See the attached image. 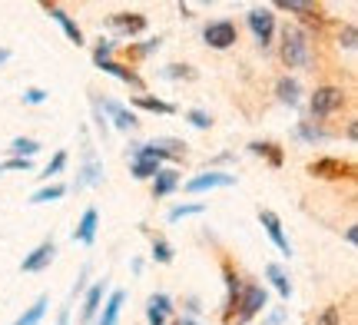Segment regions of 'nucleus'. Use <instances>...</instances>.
I'll return each instance as SVG.
<instances>
[{
  "mask_svg": "<svg viewBox=\"0 0 358 325\" xmlns=\"http://www.w3.org/2000/svg\"><path fill=\"white\" fill-rule=\"evenodd\" d=\"M312 60V43H308V34L299 24H285L282 27V64L292 66V70H302Z\"/></svg>",
  "mask_w": 358,
  "mask_h": 325,
  "instance_id": "obj_1",
  "label": "nucleus"
},
{
  "mask_svg": "<svg viewBox=\"0 0 358 325\" xmlns=\"http://www.w3.org/2000/svg\"><path fill=\"white\" fill-rule=\"evenodd\" d=\"M266 302H268L266 286H256V282L243 286V296H239V302H236L239 315H236L229 325H245V322H252V319H256V315L266 309Z\"/></svg>",
  "mask_w": 358,
  "mask_h": 325,
  "instance_id": "obj_2",
  "label": "nucleus"
},
{
  "mask_svg": "<svg viewBox=\"0 0 358 325\" xmlns=\"http://www.w3.org/2000/svg\"><path fill=\"white\" fill-rule=\"evenodd\" d=\"M342 106H345V90L342 87H319L308 100V113H312V120H329Z\"/></svg>",
  "mask_w": 358,
  "mask_h": 325,
  "instance_id": "obj_3",
  "label": "nucleus"
},
{
  "mask_svg": "<svg viewBox=\"0 0 358 325\" xmlns=\"http://www.w3.org/2000/svg\"><path fill=\"white\" fill-rule=\"evenodd\" d=\"M203 40L206 47H213V50H229V47L239 43V30H236L229 17H222V20H213V24L203 27Z\"/></svg>",
  "mask_w": 358,
  "mask_h": 325,
  "instance_id": "obj_4",
  "label": "nucleus"
},
{
  "mask_svg": "<svg viewBox=\"0 0 358 325\" xmlns=\"http://www.w3.org/2000/svg\"><path fill=\"white\" fill-rule=\"evenodd\" d=\"M245 24L256 34V43L266 50L268 43H272V34H275V10L272 7H252V10L245 13Z\"/></svg>",
  "mask_w": 358,
  "mask_h": 325,
  "instance_id": "obj_5",
  "label": "nucleus"
},
{
  "mask_svg": "<svg viewBox=\"0 0 358 325\" xmlns=\"http://www.w3.org/2000/svg\"><path fill=\"white\" fill-rule=\"evenodd\" d=\"M103 182V163L96 159V150L90 146V140L83 136V166L77 169V182H73V189H87V186H100Z\"/></svg>",
  "mask_w": 358,
  "mask_h": 325,
  "instance_id": "obj_6",
  "label": "nucleus"
},
{
  "mask_svg": "<svg viewBox=\"0 0 358 325\" xmlns=\"http://www.w3.org/2000/svg\"><path fill=\"white\" fill-rule=\"evenodd\" d=\"M308 176H315V180H348V176H355V166L335 157H325L308 163Z\"/></svg>",
  "mask_w": 358,
  "mask_h": 325,
  "instance_id": "obj_7",
  "label": "nucleus"
},
{
  "mask_svg": "<svg viewBox=\"0 0 358 325\" xmlns=\"http://www.w3.org/2000/svg\"><path fill=\"white\" fill-rule=\"evenodd\" d=\"M96 106H100V113H110V120H113V127H116V130L133 133L136 127H140V120H136V113H133L129 106H123L120 100H96Z\"/></svg>",
  "mask_w": 358,
  "mask_h": 325,
  "instance_id": "obj_8",
  "label": "nucleus"
},
{
  "mask_svg": "<svg viewBox=\"0 0 358 325\" xmlns=\"http://www.w3.org/2000/svg\"><path fill=\"white\" fill-rule=\"evenodd\" d=\"M222 186H236V176H232V173H216V169H209V173L192 176L182 189H186V193H209V189H222Z\"/></svg>",
  "mask_w": 358,
  "mask_h": 325,
  "instance_id": "obj_9",
  "label": "nucleus"
},
{
  "mask_svg": "<svg viewBox=\"0 0 358 325\" xmlns=\"http://www.w3.org/2000/svg\"><path fill=\"white\" fill-rule=\"evenodd\" d=\"M259 222L266 226L268 239L275 243V249H279L282 256H292V243H289V236H285V229H282V219L272 212V209H259Z\"/></svg>",
  "mask_w": 358,
  "mask_h": 325,
  "instance_id": "obj_10",
  "label": "nucleus"
},
{
  "mask_svg": "<svg viewBox=\"0 0 358 325\" xmlns=\"http://www.w3.org/2000/svg\"><path fill=\"white\" fill-rule=\"evenodd\" d=\"M53 256H57V246L47 239V243H40L30 256H24V262H20V273H43V269L53 262Z\"/></svg>",
  "mask_w": 358,
  "mask_h": 325,
  "instance_id": "obj_11",
  "label": "nucleus"
},
{
  "mask_svg": "<svg viewBox=\"0 0 358 325\" xmlns=\"http://www.w3.org/2000/svg\"><path fill=\"white\" fill-rule=\"evenodd\" d=\"M222 279H226V292H229V296H226V322H232V312H236V302H239V296H243L245 282H243V275L236 273L229 262L222 266Z\"/></svg>",
  "mask_w": 358,
  "mask_h": 325,
  "instance_id": "obj_12",
  "label": "nucleus"
},
{
  "mask_svg": "<svg viewBox=\"0 0 358 325\" xmlns=\"http://www.w3.org/2000/svg\"><path fill=\"white\" fill-rule=\"evenodd\" d=\"M96 229H100V212H96V209H87V212L80 216L77 229H73V243L93 246V243H96Z\"/></svg>",
  "mask_w": 358,
  "mask_h": 325,
  "instance_id": "obj_13",
  "label": "nucleus"
},
{
  "mask_svg": "<svg viewBox=\"0 0 358 325\" xmlns=\"http://www.w3.org/2000/svg\"><path fill=\"white\" fill-rule=\"evenodd\" d=\"M103 292H106V279H100V282H93V286L87 289V299H83V309H80V322L83 325H90L93 319H96L100 302H103Z\"/></svg>",
  "mask_w": 358,
  "mask_h": 325,
  "instance_id": "obj_14",
  "label": "nucleus"
},
{
  "mask_svg": "<svg viewBox=\"0 0 358 325\" xmlns=\"http://www.w3.org/2000/svg\"><path fill=\"white\" fill-rule=\"evenodd\" d=\"M146 315H150V325H166V319L173 315V299L166 292H156L146 302Z\"/></svg>",
  "mask_w": 358,
  "mask_h": 325,
  "instance_id": "obj_15",
  "label": "nucleus"
},
{
  "mask_svg": "<svg viewBox=\"0 0 358 325\" xmlns=\"http://www.w3.org/2000/svg\"><path fill=\"white\" fill-rule=\"evenodd\" d=\"M43 10L50 13L53 20H57V24H60V30H64L66 34V40H70V43H83V30H80L77 24H73V20H70V13L66 10H60V7H57V3H43Z\"/></svg>",
  "mask_w": 358,
  "mask_h": 325,
  "instance_id": "obj_16",
  "label": "nucleus"
},
{
  "mask_svg": "<svg viewBox=\"0 0 358 325\" xmlns=\"http://www.w3.org/2000/svg\"><path fill=\"white\" fill-rule=\"evenodd\" d=\"M150 146L156 150L159 163L163 159H182V153H186V143L176 140V136H156V140H150Z\"/></svg>",
  "mask_w": 358,
  "mask_h": 325,
  "instance_id": "obj_17",
  "label": "nucleus"
},
{
  "mask_svg": "<svg viewBox=\"0 0 358 325\" xmlns=\"http://www.w3.org/2000/svg\"><path fill=\"white\" fill-rule=\"evenodd\" d=\"M110 24H113L120 34L136 37V34L146 30V17H143V13H113V17H110Z\"/></svg>",
  "mask_w": 358,
  "mask_h": 325,
  "instance_id": "obj_18",
  "label": "nucleus"
},
{
  "mask_svg": "<svg viewBox=\"0 0 358 325\" xmlns=\"http://www.w3.org/2000/svg\"><path fill=\"white\" fill-rule=\"evenodd\" d=\"M100 70H103V73H110V77H116V80H123V83H129L133 90H143V77L136 73V70H129V66L106 60V64H100Z\"/></svg>",
  "mask_w": 358,
  "mask_h": 325,
  "instance_id": "obj_19",
  "label": "nucleus"
},
{
  "mask_svg": "<svg viewBox=\"0 0 358 325\" xmlns=\"http://www.w3.org/2000/svg\"><path fill=\"white\" fill-rule=\"evenodd\" d=\"M123 305H127V292L123 289H116V292H110V299H106V305H103V315L96 325H116V319H120V312H123Z\"/></svg>",
  "mask_w": 358,
  "mask_h": 325,
  "instance_id": "obj_20",
  "label": "nucleus"
},
{
  "mask_svg": "<svg viewBox=\"0 0 358 325\" xmlns=\"http://www.w3.org/2000/svg\"><path fill=\"white\" fill-rule=\"evenodd\" d=\"M266 279L272 282V289L279 292L282 299H289V296H292V282H289V275H285V269H282L279 262H268L266 266Z\"/></svg>",
  "mask_w": 358,
  "mask_h": 325,
  "instance_id": "obj_21",
  "label": "nucleus"
},
{
  "mask_svg": "<svg viewBox=\"0 0 358 325\" xmlns=\"http://www.w3.org/2000/svg\"><path fill=\"white\" fill-rule=\"evenodd\" d=\"M275 96H279L285 106H299V96H302V87L295 77H279L275 83Z\"/></svg>",
  "mask_w": 358,
  "mask_h": 325,
  "instance_id": "obj_22",
  "label": "nucleus"
},
{
  "mask_svg": "<svg viewBox=\"0 0 358 325\" xmlns=\"http://www.w3.org/2000/svg\"><path fill=\"white\" fill-rule=\"evenodd\" d=\"M176 186H179V173H176V169H159V173L153 176V196H156V199L169 196Z\"/></svg>",
  "mask_w": 358,
  "mask_h": 325,
  "instance_id": "obj_23",
  "label": "nucleus"
},
{
  "mask_svg": "<svg viewBox=\"0 0 358 325\" xmlns=\"http://www.w3.org/2000/svg\"><path fill=\"white\" fill-rule=\"evenodd\" d=\"M249 150H252L256 157H266L275 169H279L282 163H285V153H282V146H279V143H268V140H256V143H249Z\"/></svg>",
  "mask_w": 358,
  "mask_h": 325,
  "instance_id": "obj_24",
  "label": "nucleus"
},
{
  "mask_svg": "<svg viewBox=\"0 0 358 325\" xmlns=\"http://www.w3.org/2000/svg\"><path fill=\"white\" fill-rule=\"evenodd\" d=\"M66 196V186L64 182H47V186H40L37 193L30 196V206H43V203H57V199H64Z\"/></svg>",
  "mask_w": 358,
  "mask_h": 325,
  "instance_id": "obj_25",
  "label": "nucleus"
},
{
  "mask_svg": "<svg viewBox=\"0 0 358 325\" xmlns=\"http://www.w3.org/2000/svg\"><path fill=\"white\" fill-rule=\"evenodd\" d=\"M43 150V146L37 143V140H30V136H17V140H10V157H20V159H34Z\"/></svg>",
  "mask_w": 358,
  "mask_h": 325,
  "instance_id": "obj_26",
  "label": "nucleus"
},
{
  "mask_svg": "<svg viewBox=\"0 0 358 325\" xmlns=\"http://www.w3.org/2000/svg\"><path fill=\"white\" fill-rule=\"evenodd\" d=\"M295 140H302V143H325L329 140V133L322 130V127H315V123H299L295 127Z\"/></svg>",
  "mask_w": 358,
  "mask_h": 325,
  "instance_id": "obj_27",
  "label": "nucleus"
},
{
  "mask_svg": "<svg viewBox=\"0 0 358 325\" xmlns=\"http://www.w3.org/2000/svg\"><path fill=\"white\" fill-rule=\"evenodd\" d=\"M47 305H50V299H47V296H40V299L34 302V305H30V309H27V312L20 315V319H17L13 325H40V322H43V312H47Z\"/></svg>",
  "mask_w": 358,
  "mask_h": 325,
  "instance_id": "obj_28",
  "label": "nucleus"
},
{
  "mask_svg": "<svg viewBox=\"0 0 358 325\" xmlns=\"http://www.w3.org/2000/svg\"><path fill=\"white\" fill-rule=\"evenodd\" d=\"M159 169H163V166H159L156 159H143V157H133V159H129V173H133L136 180H150V176H156Z\"/></svg>",
  "mask_w": 358,
  "mask_h": 325,
  "instance_id": "obj_29",
  "label": "nucleus"
},
{
  "mask_svg": "<svg viewBox=\"0 0 358 325\" xmlns=\"http://www.w3.org/2000/svg\"><path fill=\"white\" fill-rule=\"evenodd\" d=\"M133 106H140V110H150V113H176V106L173 103H163V100H156V96H133Z\"/></svg>",
  "mask_w": 358,
  "mask_h": 325,
  "instance_id": "obj_30",
  "label": "nucleus"
},
{
  "mask_svg": "<svg viewBox=\"0 0 358 325\" xmlns=\"http://www.w3.org/2000/svg\"><path fill=\"white\" fill-rule=\"evenodd\" d=\"M203 212H206L203 203H186V206H173V209H169L166 219L169 222H179V219H189V216H203Z\"/></svg>",
  "mask_w": 358,
  "mask_h": 325,
  "instance_id": "obj_31",
  "label": "nucleus"
},
{
  "mask_svg": "<svg viewBox=\"0 0 358 325\" xmlns=\"http://www.w3.org/2000/svg\"><path fill=\"white\" fill-rule=\"evenodd\" d=\"M153 259L159 266H169L173 262V246H169L166 239H153Z\"/></svg>",
  "mask_w": 358,
  "mask_h": 325,
  "instance_id": "obj_32",
  "label": "nucleus"
},
{
  "mask_svg": "<svg viewBox=\"0 0 358 325\" xmlns=\"http://www.w3.org/2000/svg\"><path fill=\"white\" fill-rule=\"evenodd\" d=\"M64 166H66V153L64 150H57L53 159L47 163V169H43V180H50V176H57V173H64Z\"/></svg>",
  "mask_w": 358,
  "mask_h": 325,
  "instance_id": "obj_33",
  "label": "nucleus"
},
{
  "mask_svg": "<svg viewBox=\"0 0 358 325\" xmlns=\"http://www.w3.org/2000/svg\"><path fill=\"white\" fill-rule=\"evenodd\" d=\"M106 60H113V43H110V40H100V43L93 47V64L100 66V64H106Z\"/></svg>",
  "mask_w": 358,
  "mask_h": 325,
  "instance_id": "obj_34",
  "label": "nucleus"
},
{
  "mask_svg": "<svg viewBox=\"0 0 358 325\" xmlns=\"http://www.w3.org/2000/svg\"><path fill=\"white\" fill-rule=\"evenodd\" d=\"M186 120H189L196 130H209V127H213V117H209L206 110H189V113H186Z\"/></svg>",
  "mask_w": 358,
  "mask_h": 325,
  "instance_id": "obj_35",
  "label": "nucleus"
},
{
  "mask_svg": "<svg viewBox=\"0 0 358 325\" xmlns=\"http://www.w3.org/2000/svg\"><path fill=\"white\" fill-rule=\"evenodd\" d=\"M338 43H342L345 50H355V43H358V30H355V24H345V27H342V34H338Z\"/></svg>",
  "mask_w": 358,
  "mask_h": 325,
  "instance_id": "obj_36",
  "label": "nucleus"
},
{
  "mask_svg": "<svg viewBox=\"0 0 358 325\" xmlns=\"http://www.w3.org/2000/svg\"><path fill=\"white\" fill-rule=\"evenodd\" d=\"M163 77L166 80H192L196 73H192L189 66H179V64H169L166 70H163Z\"/></svg>",
  "mask_w": 358,
  "mask_h": 325,
  "instance_id": "obj_37",
  "label": "nucleus"
},
{
  "mask_svg": "<svg viewBox=\"0 0 358 325\" xmlns=\"http://www.w3.org/2000/svg\"><path fill=\"white\" fill-rule=\"evenodd\" d=\"M315 325H342V312H338L335 305H329V309H322V312H319Z\"/></svg>",
  "mask_w": 358,
  "mask_h": 325,
  "instance_id": "obj_38",
  "label": "nucleus"
},
{
  "mask_svg": "<svg viewBox=\"0 0 358 325\" xmlns=\"http://www.w3.org/2000/svg\"><path fill=\"white\" fill-rule=\"evenodd\" d=\"M47 96H50V93L40 90V87H27V90H24V103L27 106H40L43 100H47Z\"/></svg>",
  "mask_w": 358,
  "mask_h": 325,
  "instance_id": "obj_39",
  "label": "nucleus"
},
{
  "mask_svg": "<svg viewBox=\"0 0 358 325\" xmlns=\"http://www.w3.org/2000/svg\"><path fill=\"white\" fill-rule=\"evenodd\" d=\"M30 166H34V163H30V159L10 157V159H7V163H3V166H0V173H3V169H13V173H30Z\"/></svg>",
  "mask_w": 358,
  "mask_h": 325,
  "instance_id": "obj_40",
  "label": "nucleus"
},
{
  "mask_svg": "<svg viewBox=\"0 0 358 325\" xmlns=\"http://www.w3.org/2000/svg\"><path fill=\"white\" fill-rule=\"evenodd\" d=\"M279 10H289V13H302L306 17L308 10H312V3H299V0H282Z\"/></svg>",
  "mask_w": 358,
  "mask_h": 325,
  "instance_id": "obj_41",
  "label": "nucleus"
},
{
  "mask_svg": "<svg viewBox=\"0 0 358 325\" xmlns=\"http://www.w3.org/2000/svg\"><path fill=\"white\" fill-rule=\"evenodd\" d=\"M153 50H159V37H156V40H143L140 47H133V53H136V57H146V53H153Z\"/></svg>",
  "mask_w": 358,
  "mask_h": 325,
  "instance_id": "obj_42",
  "label": "nucleus"
},
{
  "mask_svg": "<svg viewBox=\"0 0 358 325\" xmlns=\"http://www.w3.org/2000/svg\"><path fill=\"white\" fill-rule=\"evenodd\" d=\"M282 322H285V309H275V312L268 315V319H266L262 325H282Z\"/></svg>",
  "mask_w": 358,
  "mask_h": 325,
  "instance_id": "obj_43",
  "label": "nucleus"
},
{
  "mask_svg": "<svg viewBox=\"0 0 358 325\" xmlns=\"http://www.w3.org/2000/svg\"><path fill=\"white\" fill-rule=\"evenodd\" d=\"M87 266H83V269H80V279H77V286H73V296H80V292H83V282H87Z\"/></svg>",
  "mask_w": 358,
  "mask_h": 325,
  "instance_id": "obj_44",
  "label": "nucleus"
},
{
  "mask_svg": "<svg viewBox=\"0 0 358 325\" xmlns=\"http://www.w3.org/2000/svg\"><path fill=\"white\" fill-rule=\"evenodd\" d=\"M57 325H70V305H64V309H60V315H57Z\"/></svg>",
  "mask_w": 358,
  "mask_h": 325,
  "instance_id": "obj_45",
  "label": "nucleus"
},
{
  "mask_svg": "<svg viewBox=\"0 0 358 325\" xmlns=\"http://www.w3.org/2000/svg\"><path fill=\"white\" fill-rule=\"evenodd\" d=\"M345 239H348V246H355V243H358V226H348Z\"/></svg>",
  "mask_w": 358,
  "mask_h": 325,
  "instance_id": "obj_46",
  "label": "nucleus"
},
{
  "mask_svg": "<svg viewBox=\"0 0 358 325\" xmlns=\"http://www.w3.org/2000/svg\"><path fill=\"white\" fill-rule=\"evenodd\" d=\"M355 136H358V127H355V120H352V123H348V140L355 143Z\"/></svg>",
  "mask_w": 358,
  "mask_h": 325,
  "instance_id": "obj_47",
  "label": "nucleus"
},
{
  "mask_svg": "<svg viewBox=\"0 0 358 325\" xmlns=\"http://www.w3.org/2000/svg\"><path fill=\"white\" fill-rule=\"evenodd\" d=\"M7 60H10V50H7V47H0V64H7Z\"/></svg>",
  "mask_w": 358,
  "mask_h": 325,
  "instance_id": "obj_48",
  "label": "nucleus"
},
{
  "mask_svg": "<svg viewBox=\"0 0 358 325\" xmlns=\"http://www.w3.org/2000/svg\"><path fill=\"white\" fill-rule=\"evenodd\" d=\"M176 325H199V322H196V319H179Z\"/></svg>",
  "mask_w": 358,
  "mask_h": 325,
  "instance_id": "obj_49",
  "label": "nucleus"
}]
</instances>
